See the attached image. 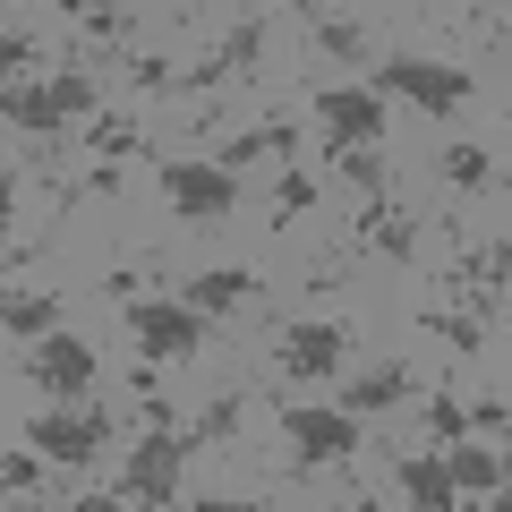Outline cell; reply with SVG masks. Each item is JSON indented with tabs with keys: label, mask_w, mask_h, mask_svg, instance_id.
Returning a JSON list of instances; mask_svg holds the SVG:
<instances>
[{
	"label": "cell",
	"mask_w": 512,
	"mask_h": 512,
	"mask_svg": "<svg viewBox=\"0 0 512 512\" xmlns=\"http://www.w3.org/2000/svg\"><path fill=\"white\" fill-rule=\"evenodd\" d=\"M367 94H376V103H410V111H461L470 103V69H444V60L402 52V60H384V69L367 77Z\"/></svg>",
	"instance_id": "1"
},
{
	"label": "cell",
	"mask_w": 512,
	"mask_h": 512,
	"mask_svg": "<svg viewBox=\"0 0 512 512\" xmlns=\"http://www.w3.org/2000/svg\"><path fill=\"white\" fill-rule=\"evenodd\" d=\"M188 453H197V444H188V427H146V436H137V453H128V470H120V487L137 495L146 512H163L171 495H180Z\"/></svg>",
	"instance_id": "2"
},
{
	"label": "cell",
	"mask_w": 512,
	"mask_h": 512,
	"mask_svg": "<svg viewBox=\"0 0 512 512\" xmlns=\"http://www.w3.org/2000/svg\"><path fill=\"white\" fill-rule=\"evenodd\" d=\"M350 350H359V325H350V316H308V325H291V333L274 342V359H282V376L325 384V376H342Z\"/></svg>",
	"instance_id": "3"
},
{
	"label": "cell",
	"mask_w": 512,
	"mask_h": 512,
	"mask_svg": "<svg viewBox=\"0 0 512 512\" xmlns=\"http://www.w3.org/2000/svg\"><path fill=\"white\" fill-rule=\"evenodd\" d=\"M120 316H128V342L146 350L154 367H163V359H188V350L205 342V316H188L180 299H154V291H146V299H128Z\"/></svg>",
	"instance_id": "4"
},
{
	"label": "cell",
	"mask_w": 512,
	"mask_h": 512,
	"mask_svg": "<svg viewBox=\"0 0 512 512\" xmlns=\"http://www.w3.org/2000/svg\"><path fill=\"white\" fill-rule=\"evenodd\" d=\"M163 197H171L180 222H222L239 205V180L214 171V163H197V154H180V163H163Z\"/></svg>",
	"instance_id": "5"
},
{
	"label": "cell",
	"mask_w": 512,
	"mask_h": 512,
	"mask_svg": "<svg viewBox=\"0 0 512 512\" xmlns=\"http://www.w3.org/2000/svg\"><path fill=\"white\" fill-rule=\"evenodd\" d=\"M26 376L52 393V410L86 402V384H94V342H86V333H69V325L43 333V342H35V367H26Z\"/></svg>",
	"instance_id": "6"
},
{
	"label": "cell",
	"mask_w": 512,
	"mask_h": 512,
	"mask_svg": "<svg viewBox=\"0 0 512 512\" xmlns=\"http://www.w3.org/2000/svg\"><path fill=\"white\" fill-rule=\"evenodd\" d=\"M26 444H35L43 461H60V470H86V461L111 444V419L103 410H43V419L26 427Z\"/></svg>",
	"instance_id": "7"
},
{
	"label": "cell",
	"mask_w": 512,
	"mask_h": 512,
	"mask_svg": "<svg viewBox=\"0 0 512 512\" xmlns=\"http://www.w3.org/2000/svg\"><path fill=\"white\" fill-rule=\"evenodd\" d=\"M282 436L299 444V461H308V470L359 453V419H342L333 402H291V410H282Z\"/></svg>",
	"instance_id": "8"
},
{
	"label": "cell",
	"mask_w": 512,
	"mask_h": 512,
	"mask_svg": "<svg viewBox=\"0 0 512 512\" xmlns=\"http://www.w3.org/2000/svg\"><path fill=\"white\" fill-rule=\"evenodd\" d=\"M308 103H316V128H325L333 154L376 146V137H384V103H376L367 86H325V94H308Z\"/></svg>",
	"instance_id": "9"
},
{
	"label": "cell",
	"mask_w": 512,
	"mask_h": 512,
	"mask_svg": "<svg viewBox=\"0 0 512 512\" xmlns=\"http://www.w3.org/2000/svg\"><path fill=\"white\" fill-rule=\"evenodd\" d=\"M265 35H274V26H265V18L231 26V35H222V43H214V52H205V60H188V69L171 77V94H214L222 77H248L256 60H265Z\"/></svg>",
	"instance_id": "10"
},
{
	"label": "cell",
	"mask_w": 512,
	"mask_h": 512,
	"mask_svg": "<svg viewBox=\"0 0 512 512\" xmlns=\"http://www.w3.org/2000/svg\"><path fill=\"white\" fill-rule=\"evenodd\" d=\"M359 239H367V256H384V265H410V248H419V214H410L402 197H367Z\"/></svg>",
	"instance_id": "11"
},
{
	"label": "cell",
	"mask_w": 512,
	"mask_h": 512,
	"mask_svg": "<svg viewBox=\"0 0 512 512\" xmlns=\"http://www.w3.org/2000/svg\"><path fill=\"white\" fill-rule=\"evenodd\" d=\"M171 299H180L188 316H205V325H214V316H231V308H248V299H256V274H239V265H214V274H188Z\"/></svg>",
	"instance_id": "12"
},
{
	"label": "cell",
	"mask_w": 512,
	"mask_h": 512,
	"mask_svg": "<svg viewBox=\"0 0 512 512\" xmlns=\"http://www.w3.org/2000/svg\"><path fill=\"white\" fill-rule=\"evenodd\" d=\"M453 282H461V308H478V325H487V316L504 308V239H487V248H461Z\"/></svg>",
	"instance_id": "13"
},
{
	"label": "cell",
	"mask_w": 512,
	"mask_h": 512,
	"mask_svg": "<svg viewBox=\"0 0 512 512\" xmlns=\"http://www.w3.org/2000/svg\"><path fill=\"white\" fill-rule=\"evenodd\" d=\"M291 146H299V128H291V120H256L248 137H231V146H222V154H205V163H214V171H231V180H239L248 163H282Z\"/></svg>",
	"instance_id": "14"
},
{
	"label": "cell",
	"mask_w": 512,
	"mask_h": 512,
	"mask_svg": "<svg viewBox=\"0 0 512 512\" xmlns=\"http://www.w3.org/2000/svg\"><path fill=\"white\" fill-rule=\"evenodd\" d=\"M410 384H419V376H410L402 359H384V367H367V376H350L333 410H342V419H359V410H393V402H410Z\"/></svg>",
	"instance_id": "15"
},
{
	"label": "cell",
	"mask_w": 512,
	"mask_h": 512,
	"mask_svg": "<svg viewBox=\"0 0 512 512\" xmlns=\"http://www.w3.org/2000/svg\"><path fill=\"white\" fill-rule=\"evenodd\" d=\"M60 316H69V299H60V291H0V333L43 342V333H60Z\"/></svg>",
	"instance_id": "16"
},
{
	"label": "cell",
	"mask_w": 512,
	"mask_h": 512,
	"mask_svg": "<svg viewBox=\"0 0 512 512\" xmlns=\"http://www.w3.org/2000/svg\"><path fill=\"white\" fill-rule=\"evenodd\" d=\"M0 120L26 128V137H52V128H69V120H60V103H52V86H26V77H18V86H0Z\"/></svg>",
	"instance_id": "17"
},
{
	"label": "cell",
	"mask_w": 512,
	"mask_h": 512,
	"mask_svg": "<svg viewBox=\"0 0 512 512\" xmlns=\"http://www.w3.org/2000/svg\"><path fill=\"white\" fill-rule=\"evenodd\" d=\"M444 478H453V495H495L504 487V461L487 453V444H444Z\"/></svg>",
	"instance_id": "18"
},
{
	"label": "cell",
	"mask_w": 512,
	"mask_h": 512,
	"mask_svg": "<svg viewBox=\"0 0 512 512\" xmlns=\"http://www.w3.org/2000/svg\"><path fill=\"white\" fill-rule=\"evenodd\" d=\"M86 146H94V163H128V154H146V128L128 120V111H94Z\"/></svg>",
	"instance_id": "19"
},
{
	"label": "cell",
	"mask_w": 512,
	"mask_h": 512,
	"mask_svg": "<svg viewBox=\"0 0 512 512\" xmlns=\"http://www.w3.org/2000/svg\"><path fill=\"white\" fill-rule=\"evenodd\" d=\"M402 495L419 512H453V478H444L436 453H402Z\"/></svg>",
	"instance_id": "20"
},
{
	"label": "cell",
	"mask_w": 512,
	"mask_h": 512,
	"mask_svg": "<svg viewBox=\"0 0 512 512\" xmlns=\"http://www.w3.org/2000/svg\"><path fill=\"white\" fill-rule=\"evenodd\" d=\"M444 188H461V197H487V188H495V154L487 146H444Z\"/></svg>",
	"instance_id": "21"
},
{
	"label": "cell",
	"mask_w": 512,
	"mask_h": 512,
	"mask_svg": "<svg viewBox=\"0 0 512 512\" xmlns=\"http://www.w3.org/2000/svg\"><path fill=\"white\" fill-rule=\"evenodd\" d=\"M308 43H316L325 60H342V69H359V60H367V26H359V18H316Z\"/></svg>",
	"instance_id": "22"
},
{
	"label": "cell",
	"mask_w": 512,
	"mask_h": 512,
	"mask_svg": "<svg viewBox=\"0 0 512 512\" xmlns=\"http://www.w3.org/2000/svg\"><path fill=\"white\" fill-rule=\"evenodd\" d=\"M333 171H342L359 197H393V171H384V154L376 146H350V154H333Z\"/></svg>",
	"instance_id": "23"
},
{
	"label": "cell",
	"mask_w": 512,
	"mask_h": 512,
	"mask_svg": "<svg viewBox=\"0 0 512 512\" xmlns=\"http://www.w3.org/2000/svg\"><path fill=\"white\" fill-rule=\"evenodd\" d=\"M316 197H325V180H316V171H282V188H274V231H282V222H299Z\"/></svg>",
	"instance_id": "24"
},
{
	"label": "cell",
	"mask_w": 512,
	"mask_h": 512,
	"mask_svg": "<svg viewBox=\"0 0 512 512\" xmlns=\"http://www.w3.org/2000/svg\"><path fill=\"white\" fill-rule=\"evenodd\" d=\"M419 325L444 333L453 350H478V342H487V325H478V316H461V308H419Z\"/></svg>",
	"instance_id": "25"
},
{
	"label": "cell",
	"mask_w": 512,
	"mask_h": 512,
	"mask_svg": "<svg viewBox=\"0 0 512 512\" xmlns=\"http://www.w3.org/2000/svg\"><path fill=\"white\" fill-rule=\"evenodd\" d=\"M52 103H60V120H94V77L86 69H60L52 77Z\"/></svg>",
	"instance_id": "26"
},
{
	"label": "cell",
	"mask_w": 512,
	"mask_h": 512,
	"mask_svg": "<svg viewBox=\"0 0 512 512\" xmlns=\"http://www.w3.org/2000/svg\"><path fill=\"white\" fill-rule=\"evenodd\" d=\"M239 427V393H222V402H205L197 410V427H188V444H222Z\"/></svg>",
	"instance_id": "27"
},
{
	"label": "cell",
	"mask_w": 512,
	"mask_h": 512,
	"mask_svg": "<svg viewBox=\"0 0 512 512\" xmlns=\"http://www.w3.org/2000/svg\"><path fill=\"white\" fill-rule=\"evenodd\" d=\"M427 436H436V444H470V419H461L453 393H436V402H427Z\"/></svg>",
	"instance_id": "28"
},
{
	"label": "cell",
	"mask_w": 512,
	"mask_h": 512,
	"mask_svg": "<svg viewBox=\"0 0 512 512\" xmlns=\"http://www.w3.org/2000/svg\"><path fill=\"white\" fill-rule=\"evenodd\" d=\"M128 77H137L146 94H171V77H180V69H171V60H154V52H128Z\"/></svg>",
	"instance_id": "29"
},
{
	"label": "cell",
	"mask_w": 512,
	"mask_h": 512,
	"mask_svg": "<svg viewBox=\"0 0 512 512\" xmlns=\"http://www.w3.org/2000/svg\"><path fill=\"white\" fill-rule=\"evenodd\" d=\"M0 495H35V461L26 453H0Z\"/></svg>",
	"instance_id": "30"
},
{
	"label": "cell",
	"mask_w": 512,
	"mask_h": 512,
	"mask_svg": "<svg viewBox=\"0 0 512 512\" xmlns=\"http://www.w3.org/2000/svg\"><path fill=\"white\" fill-rule=\"evenodd\" d=\"M26 60H35V43H26V35H0V86H18Z\"/></svg>",
	"instance_id": "31"
},
{
	"label": "cell",
	"mask_w": 512,
	"mask_h": 512,
	"mask_svg": "<svg viewBox=\"0 0 512 512\" xmlns=\"http://www.w3.org/2000/svg\"><path fill=\"white\" fill-rule=\"evenodd\" d=\"M77 26L86 35H128V9H77Z\"/></svg>",
	"instance_id": "32"
},
{
	"label": "cell",
	"mask_w": 512,
	"mask_h": 512,
	"mask_svg": "<svg viewBox=\"0 0 512 512\" xmlns=\"http://www.w3.org/2000/svg\"><path fill=\"white\" fill-rule=\"evenodd\" d=\"M461 419H470L478 436H504V402H478V410H461Z\"/></svg>",
	"instance_id": "33"
},
{
	"label": "cell",
	"mask_w": 512,
	"mask_h": 512,
	"mask_svg": "<svg viewBox=\"0 0 512 512\" xmlns=\"http://www.w3.org/2000/svg\"><path fill=\"white\" fill-rule=\"evenodd\" d=\"M9 214H18V171H0V231H9Z\"/></svg>",
	"instance_id": "34"
},
{
	"label": "cell",
	"mask_w": 512,
	"mask_h": 512,
	"mask_svg": "<svg viewBox=\"0 0 512 512\" xmlns=\"http://www.w3.org/2000/svg\"><path fill=\"white\" fill-rule=\"evenodd\" d=\"M188 512H265V504H239V495H205V504H188Z\"/></svg>",
	"instance_id": "35"
},
{
	"label": "cell",
	"mask_w": 512,
	"mask_h": 512,
	"mask_svg": "<svg viewBox=\"0 0 512 512\" xmlns=\"http://www.w3.org/2000/svg\"><path fill=\"white\" fill-rule=\"evenodd\" d=\"M69 512H120V495H77Z\"/></svg>",
	"instance_id": "36"
}]
</instances>
